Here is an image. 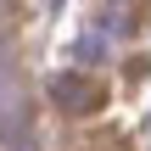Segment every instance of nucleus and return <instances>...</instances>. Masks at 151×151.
Segmentation results:
<instances>
[{"mask_svg": "<svg viewBox=\"0 0 151 151\" xmlns=\"http://www.w3.org/2000/svg\"><path fill=\"white\" fill-rule=\"evenodd\" d=\"M17 118H22V106H17V78H11V67L0 62V129L17 123Z\"/></svg>", "mask_w": 151, "mask_h": 151, "instance_id": "1", "label": "nucleus"}, {"mask_svg": "<svg viewBox=\"0 0 151 151\" xmlns=\"http://www.w3.org/2000/svg\"><path fill=\"white\" fill-rule=\"evenodd\" d=\"M56 95H62L67 106H90V90H84V78H56Z\"/></svg>", "mask_w": 151, "mask_h": 151, "instance_id": "2", "label": "nucleus"}]
</instances>
